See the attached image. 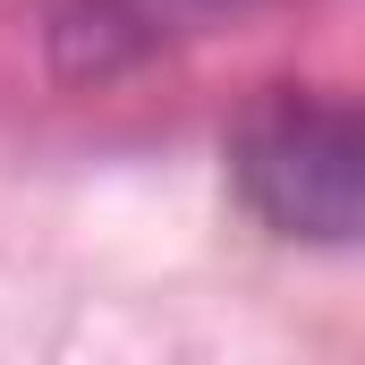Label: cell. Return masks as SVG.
Instances as JSON below:
<instances>
[{"label":"cell","mask_w":365,"mask_h":365,"mask_svg":"<svg viewBox=\"0 0 365 365\" xmlns=\"http://www.w3.org/2000/svg\"><path fill=\"white\" fill-rule=\"evenodd\" d=\"M247 212L297 247H357L365 230V119L349 93H272L230 136Z\"/></svg>","instance_id":"6da1fadb"},{"label":"cell","mask_w":365,"mask_h":365,"mask_svg":"<svg viewBox=\"0 0 365 365\" xmlns=\"http://www.w3.org/2000/svg\"><path fill=\"white\" fill-rule=\"evenodd\" d=\"M221 9H247V0H68L51 17V60H60V77H110V68H136L162 43L195 34Z\"/></svg>","instance_id":"7a4b0ae2"}]
</instances>
